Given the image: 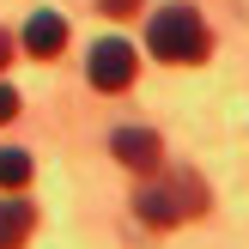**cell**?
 I'll return each mask as SVG.
<instances>
[{
	"mask_svg": "<svg viewBox=\"0 0 249 249\" xmlns=\"http://www.w3.org/2000/svg\"><path fill=\"white\" fill-rule=\"evenodd\" d=\"M24 49H31L36 61H55L61 49H67V18H61V12H31V24H24Z\"/></svg>",
	"mask_w": 249,
	"mask_h": 249,
	"instance_id": "5",
	"label": "cell"
},
{
	"mask_svg": "<svg viewBox=\"0 0 249 249\" xmlns=\"http://www.w3.org/2000/svg\"><path fill=\"white\" fill-rule=\"evenodd\" d=\"M207 207V182L195 177V170H177V177H158V182H146L140 195H134V213L146 219V225H182V219H195Z\"/></svg>",
	"mask_w": 249,
	"mask_h": 249,
	"instance_id": "2",
	"label": "cell"
},
{
	"mask_svg": "<svg viewBox=\"0 0 249 249\" xmlns=\"http://www.w3.org/2000/svg\"><path fill=\"white\" fill-rule=\"evenodd\" d=\"M97 12H109V18H128V12H140V0H97Z\"/></svg>",
	"mask_w": 249,
	"mask_h": 249,
	"instance_id": "8",
	"label": "cell"
},
{
	"mask_svg": "<svg viewBox=\"0 0 249 249\" xmlns=\"http://www.w3.org/2000/svg\"><path fill=\"white\" fill-rule=\"evenodd\" d=\"M18 116V91H12V85H0V122H12Z\"/></svg>",
	"mask_w": 249,
	"mask_h": 249,
	"instance_id": "9",
	"label": "cell"
},
{
	"mask_svg": "<svg viewBox=\"0 0 249 249\" xmlns=\"http://www.w3.org/2000/svg\"><path fill=\"white\" fill-rule=\"evenodd\" d=\"M134 43H122V36H104V43L91 49V61H85V73H91L97 91H128L134 85Z\"/></svg>",
	"mask_w": 249,
	"mask_h": 249,
	"instance_id": "3",
	"label": "cell"
},
{
	"mask_svg": "<svg viewBox=\"0 0 249 249\" xmlns=\"http://www.w3.org/2000/svg\"><path fill=\"white\" fill-rule=\"evenodd\" d=\"M146 49H152L158 61H170V67H195V61H207L213 36H207V24H201L195 6H164L146 24Z\"/></svg>",
	"mask_w": 249,
	"mask_h": 249,
	"instance_id": "1",
	"label": "cell"
},
{
	"mask_svg": "<svg viewBox=\"0 0 249 249\" xmlns=\"http://www.w3.org/2000/svg\"><path fill=\"white\" fill-rule=\"evenodd\" d=\"M6 61H12V36L0 31V67H6Z\"/></svg>",
	"mask_w": 249,
	"mask_h": 249,
	"instance_id": "10",
	"label": "cell"
},
{
	"mask_svg": "<svg viewBox=\"0 0 249 249\" xmlns=\"http://www.w3.org/2000/svg\"><path fill=\"white\" fill-rule=\"evenodd\" d=\"M24 182H31V152L6 146V152H0V189H24Z\"/></svg>",
	"mask_w": 249,
	"mask_h": 249,
	"instance_id": "7",
	"label": "cell"
},
{
	"mask_svg": "<svg viewBox=\"0 0 249 249\" xmlns=\"http://www.w3.org/2000/svg\"><path fill=\"white\" fill-rule=\"evenodd\" d=\"M31 225H36V207L18 201V195H6V201H0V249H18L31 237Z\"/></svg>",
	"mask_w": 249,
	"mask_h": 249,
	"instance_id": "6",
	"label": "cell"
},
{
	"mask_svg": "<svg viewBox=\"0 0 249 249\" xmlns=\"http://www.w3.org/2000/svg\"><path fill=\"white\" fill-rule=\"evenodd\" d=\"M109 152H116L128 170H158V158H164V140H158L152 128H116Z\"/></svg>",
	"mask_w": 249,
	"mask_h": 249,
	"instance_id": "4",
	"label": "cell"
}]
</instances>
